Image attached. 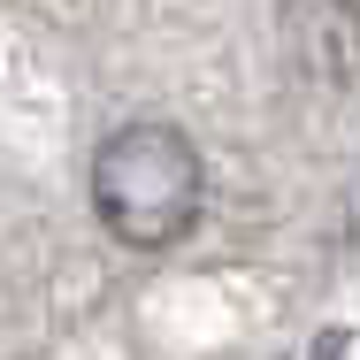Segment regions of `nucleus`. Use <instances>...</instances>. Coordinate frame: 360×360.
I'll return each mask as SVG.
<instances>
[{"instance_id": "f257e3e1", "label": "nucleus", "mask_w": 360, "mask_h": 360, "mask_svg": "<svg viewBox=\"0 0 360 360\" xmlns=\"http://www.w3.org/2000/svg\"><path fill=\"white\" fill-rule=\"evenodd\" d=\"M207 207V169H200V146L169 123H123L108 131L92 153V215L108 238L161 253L176 245Z\"/></svg>"}]
</instances>
